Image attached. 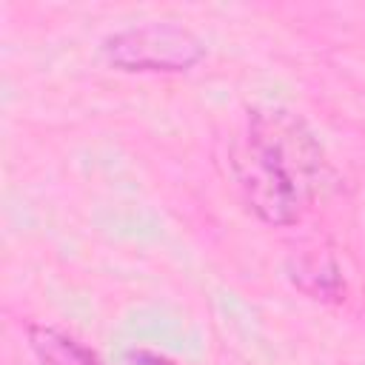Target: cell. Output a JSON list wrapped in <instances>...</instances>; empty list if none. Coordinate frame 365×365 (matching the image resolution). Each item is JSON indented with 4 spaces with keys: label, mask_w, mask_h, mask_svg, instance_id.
<instances>
[{
    "label": "cell",
    "mask_w": 365,
    "mask_h": 365,
    "mask_svg": "<svg viewBox=\"0 0 365 365\" xmlns=\"http://www.w3.org/2000/svg\"><path fill=\"white\" fill-rule=\"evenodd\" d=\"M231 171L245 205L268 225H294L311 208L325 154L314 131L285 108H257L231 145Z\"/></svg>",
    "instance_id": "6da1fadb"
},
{
    "label": "cell",
    "mask_w": 365,
    "mask_h": 365,
    "mask_svg": "<svg viewBox=\"0 0 365 365\" xmlns=\"http://www.w3.org/2000/svg\"><path fill=\"white\" fill-rule=\"evenodd\" d=\"M103 57L120 71L177 74L194 68L205 57L202 40L177 23L128 26L103 40Z\"/></svg>",
    "instance_id": "7a4b0ae2"
},
{
    "label": "cell",
    "mask_w": 365,
    "mask_h": 365,
    "mask_svg": "<svg viewBox=\"0 0 365 365\" xmlns=\"http://www.w3.org/2000/svg\"><path fill=\"white\" fill-rule=\"evenodd\" d=\"M29 348L37 359V365H100L97 356L71 334L54 328V325H40L31 322L26 328Z\"/></svg>",
    "instance_id": "3957f363"
},
{
    "label": "cell",
    "mask_w": 365,
    "mask_h": 365,
    "mask_svg": "<svg viewBox=\"0 0 365 365\" xmlns=\"http://www.w3.org/2000/svg\"><path fill=\"white\" fill-rule=\"evenodd\" d=\"M291 282L314 299H336L342 294V277L328 251H305L288 262Z\"/></svg>",
    "instance_id": "277c9868"
}]
</instances>
